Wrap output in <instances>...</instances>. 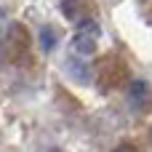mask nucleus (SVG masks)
Wrapping results in <instances>:
<instances>
[{
  "mask_svg": "<svg viewBox=\"0 0 152 152\" xmlns=\"http://www.w3.org/2000/svg\"><path fill=\"white\" fill-rule=\"evenodd\" d=\"M96 40H99V24L96 21H80V29L72 37V51L80 56H91L96 51Z\"/></svg>",
  "mask_w": 152,
  "mask_h": 152,
  "instance_id": "1",
  "label": "nucleus"
},
{
  "mask_svg": "<svg viewBox=\"0 0 152 152\" xmlns=\"http://www.w3.org/2000/svg\"><path fill=\"white\" fill-rule=\"evenodd\" d=\"M115 152H139V150H136L134 144H120V147H118Z\"/></svg>",
  "mask_w": 152,
  "mask_h": 152,
  "instance_id": "4",
  "label": "nucleus"
},
{
  "mask_svg": "<svg viewBox=\"0 0 152 152\" xmlns=\"http://www.w3.org/2000/svg\"><path fill=\"white\" fill-rule=\"evenodd\" d=\"M150 139H152V134H150Z\"/></svg>",
  "mask_w": 152,
  "mask_h": 152,
  "instance_id": "5",
  "label": "nucleus"
},
{
  "mask_svg": "<svg viewBox=\"0 0 152 152\" xmlns=\"http://www.w3.org/2000/svg\"><path fill=\"white\" fill-rule=\"evenodd\" d=\"M40 37H43V51H51V48L56 45V32H53L51 27H45V29L40 32Z\"/></svg>",
  "mask_w": 152,
  "mask_h": 152,
  "instance_id": "3",
  "label": "nucleus"
},
{
  "mask_svg": "<svg viewBox=\"0 0 152 152\" xmlns=\"http://www.w3.org/2000/svg\"><path fill=\"white\" fill-rule=\"evenodd\" d=\"M67 69H69V72H72V77H77L80 83H88V67H86L83 61L69 59V61H67Z\"/></svg>",
  "mask_w": 152,
  "mask_h": 152,
  "instance_id": "2",
  "label": "nucleus"
}]
</instances>
